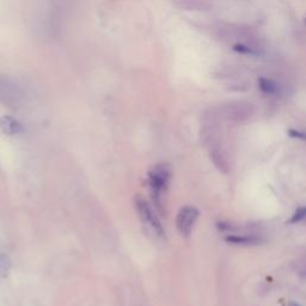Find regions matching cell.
Instances as JSON below:
<instances>
[{
    "label": "cell",
    "mask_w": 306,
    "mask_h": 306,
    "mask_svg": "<svg viewBox=\"0 0 306 306\" xmlns=\"http://www.w3.org/2000/svg\"><path fill=\"white\" fill-rule=\"evenodd\" d=\"M170 177V168L166 164H158L148 171V183L152 192V198L157 204H160V200L168 189Z\"/></svg>",
    "instance_id": "6da1fadb"
},
{
    "label": "cell",
    "mask_w": 306,
    "mask_h": 306,
    "mask_svg": "<svg viewBox=\"0 0 306 306\" xmlns=\"http://www.w3.org/2000/svg\"><path fill=\"white\" fill-rule=\"evenodd\" d=\"M135 207L145 226H147L148 230L153 234H156L157 237H162L163 238L164 237V230H163L162 224H160L158 215L154 213V210L148 204V202L138 196L135 199Z\"/></svg>",
    "instance_id": "7a4b0ae2"
},
{
    "label": "cell",
    "mask_w": 306,
    "mask_h": 306,
    "mask_svg": "<svg viewBox=\"0 0 306 306\" xmlns=\"http://www.w3.org/2000/svg\"><path fill=\"white\" fill-rule=\"evenodd\" d=\"M200 212L193 206H184L180 209L177 214L176 225L180 233L184 237H188L192 233L196 220H198Z\"/></svg>",
    "instance_id": "3957f363"
},
{
    "label": "cell",
    "mask_w": 306,
    "mask_h": 306,
    "mask_svg": "<svg viewBox=\"0 0 306 306\" xmlns=\"http://www.w3.org/2000/svg\"><path fill=\"white\" fill-rule=\"evenodd\" d=\"M252 114V106L250 103L234 102L225 105V115L234 121H242L250 117Z\"/></svg>",
    "instance_id": "277c9868"
},
{
    "label": "cell",
    "mask_w": 306,
    "mask_h": 306,
    "mask_svg": "<svg viewBox=\"0 0 306 306\" xmlns=\"http://www.w3.org/2000/svg\"><path fill=\"white\" fill-rule=\"evenodd\" d=\"M0 129L7 135H16L22 132L23 127L18 120H16L12 116H8V115H5V116L0 117Z\"/></svg>",
    "instance_id": "5b68a950"
},
{
    "label": "cell",
    "mask_w": 306,
    "mask_h": 306,
    "mask_svg": "<svg viewBox=\"0 0 306 306\" xmlns=\"http://www.w3.org/2000/svg\"><path fill=\"white\" fill-rule=\"evenodd\" d=\"M258 88L260 90L266 95H276L279 92L278 83L273 79L266 78V77H261L258 78Z\"/></svg>",
    "instance_id": "8992f818"
},
{
    "label": "cell",
    "mask_w": 306,
    "mask_h": 306,
    "mask_svg": "<svg viewBox=\"0 0 306 306\" xmlns=\"http://www.w3.org/2000/svg\"><path fill=\"white\" fill-rule=\"evenodd\" d=\"M225 240L230 244L234 245H255L260 243V239L256 237H246V236H236V234H230L225 237Z\"/></svg>",
    "instance_id": "52a82bcc"
},
{
    "label": "cell",
    "mask_w": 306,
    "mask_h": 306,
    "mask_svg": "<svg viewBox=\"0 0 306 306\" xmlns=\"http://www.w3.org/2000/svg\"><path fill=\"white\" fill-rule=\"evenodd\" d=\"M233 50H234V52L239 53V54H243V55L257 56V55L261 54L260 50H258L257 48H255V47H251V46H248V44H244V43L234 44Z\"/></svg>",
    "instance_id": "ba28073f"
},
{
    "label": "cell",
    "mask_w": 306,
    "mask_h": 306,
    "mask_svg": "<svg viewBox=\"0 0 306 306\" xmlns=\"http://www.w3.org/2000/svg\"><path fill=\"white\" fill-rule=\"evenodd\" d=\"M11 269V261L7 255L0 254V278H6Z\"/></svg>",
    "instance_id": "9c48e42d"
},
{
    "label": "cell",
    "mask_w": 306,
    "mask_h": 306,
    "mask_svg": "<svg viewBox=\"0 0 306 306\" xmlns=\"http://www.w3.org/2000/svg\"><path fill=\"white\" fill-rule=\"evenodd\" d=\"M306 218V207H299L298 209L294 212L292 218L290 219V224H297V222L302 221L303 219Z\"/></svg>",
    "instance_id": "30bf717a"
},
{
    "label": "cell",
    "mask_w": 306,
    "mask_h": 306,
    "mask_svg": "<svg viewBox=\"0 0 306 306\" xmlns=\"http://www.w3.org/2000/svg\"><path fill=\"white\" fill-rule=\"evenodd\" d=\"M288 134H290V136H292V138H297V139H302V140H306V134H305V133L299 132V130L290 129V130H288Z\"/></svg>",
    "instance_id": "8fae6325"
},
{
    "label": "cell",
    "mask_w": 306,
    "mask_h": 306,
    "mask_svg": "<svg viewBox=\"0 0 306 306\" xmlns=\"http://www.w3.org/2000/svg\"><path fill=\"white\" fill-rule=\"evenodd\" d=\"M288 306H302V305L297 304V303H294V302H291V303H290V304H288Z\"/></svg>",
    "instance_id": "7c38bea8"
},
{
    "label": "cell",
    "mask_w": 306,
    "mask_h": 306,
    "mask_svg": "<svg viewBox=\"0 0 306 306\" xmlns=\"http://www.w3.org/2000/svg\"><path fill=\"white\" fill-rule=\"evenodd\" d=\"M305 24H306V20H305Z\"/></svg>",
    "instance_id": "4fadbf2b"
}]
</instances>
